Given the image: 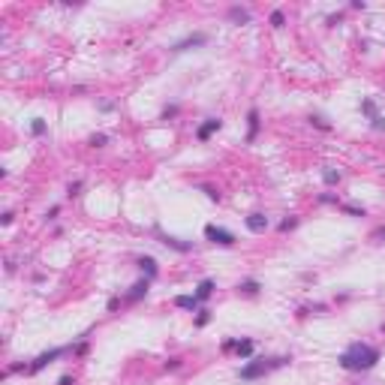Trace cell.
Listing matches in <instances>:
<instances>
[{
  "instance_id": "d6986e66",
  "label": "cell",
  "mask_w": 385,
  "mask_h": 385,
  "mask_svg": "<svg viewBox=\"0 0 385 385\" xmlns=\"http://www.w3.org/2000/svg\"><path fill=\"white\" fill-rule=\"evenodd\" d=\"M208 319H211V313H208V310H202V313H199V319H196V325H208Z\"/></svg>"
},
{
  "instance_id": "277c9868",
  "label": "cell",
  "mask_w": 385,
  "mask_h": 385,
  "mask_svg": "<svg viewBox=\"0 0 385 385\" xmlns=\"http://www.w3.org/2000/svg\"><path fill=\"white\" fill-rule=\"evenodd\" d=\"M223 349H226V352H232V349H235L241 358H247V355H253V340H226V343H223Z\"/></svg>"
},
{
  "instance_id": "4fadbf2b",
  "label": "cell",
  "mask_w": 385,
  "mask_h": 385,
  "mask_svg": "<svg viewBox=\"0 0 385 385\" xmlns=\"http://www.w3.org/2000/svg\"><path fill=\"white\" fill-rule=\"evenodd\" d=\"M229 18H232V21H250V12L241 9V6H232V9H229Z\"/></svg>"
},
{
  "instance_id": "ba28073f",
  "label": "cell",
  "mask_w": 385,
  "mask_h": 385,
  "mask_svg": "<svg viewBox=\"0 0 385 385\" xmlns=\"http://www.w3.org/2000/svg\"><path fill=\"white\" fill-rule=\"evenodd\" d=\"M217 130H220V121H214V118H211V121H205V124L199 127V139L205 142V139H211V136H214Z\"/></svg>"
},
{
  "instance_id": "5bb4252c",
  "label": "cell",
  "mask_w": 385,
  "mask_h": 385,
  "mask_svg": "<svg viewBox=\"0 0 385 385\" xmlns=\"http://www.w3.org/2000/svg\"><path fill=\"white\" fill-rule=\"evenodd\" d=\"M163 244H166V247H175V250H181V253L190 250V244H184V241H178V238H169V235H163Z\"/></svg>"
},
{
  "instance_id": "ac0fdd59",
  "label": "cell",
  "mask_w": 385,
  "mask_h": 385,
  "mask_svg": "<svg viewBox=\"0 0 385 385\" xmlns=\"http://www.w3.org/2000/svg\"><path fill=\"white\" fill-rule=\"evenodd\" d=\"M373 130H385V118H382V114H376V118H373Z\"/></svg>"
},
{
  "instance_id": "30bf717a",
  "label": "cell",
  "mask_w": 385,
  "mask_h": 385,
  "mask_svg": "<svg viewBox=\"0 0 385 385\" xmlns=\"http://www.w3.org/2000/svg\"><path fill=\"white\" fill-rule=\"evenodd\" d=\"M247 121H250V136H247V139L253 142V139H256V133H259V111H256V108H250Z\"/></svg>"
},
{
  "instance_id": "ffe728a7",
  "label": "cell",
  "mask_w": 385,
  "mask_h": 385,
  "mask_svg": "<svg viewBox=\"0 0 385 385\" xmlns=\"http://www.w3.org/2000/svg\"><path fill=\"white\" fill-rule=\"evenodd\" d=\"M33 133L43 136V133H46V124H43V121H33Z\"/></svg>"
},
{
  "instance_id": "7402d4cb",
  "label": "cell",
  "mask_w": 385,
  "mask_h": 385,
  "mask_svg": "<svg viewBox=\"0 0 385 385\" xmlns=\"http://www.w3.org/2000/svg\"><path fill=\"white\" fill-rule=\"evenodd\" d=\"M91 144H96V147H102V144H105V136H94V139H91Z\"/></svg>"
},
{
  "instance_id": "603a6c76",
  "label": "cell",
  "mask_w": 385,
  "mask_h": 385,
  "mask_svg": "<svg viewBox=\"0 0 385 385\" xmlns=\"http://www.w3.org/2000/svg\"><path fill=\"white\" fill-rule=\"evenodd\" d=\"M241 289H244V292H250V295H253V292H256V283H253V280H250V283H244V286H241Z\"/></svg>"
},
{
  "instance_id": "6da1fadb",
  "label": "cell",
  "mask_w": 385,
  "mask_h": 385,
  "mask_svg": "<svg viewBox=\"0 0 385 385\" xmlns=\"http://www.w3.org/2000/svg\"><path fill=\"white\" fill-rule=\"evenodd\" d=\"M376 361H379V349H373V346H367V343H352L349 349L340 355V367L343 370H370Z\"/></svg>"
},
{
  "instance_id": "5b68a950",
  "label": "cell",
  "mask_w": 385,
  "mask_h": 385,
  "mask_svg": "<svg viewBox=\"0 0 385 385\" xmlns=\"http://www.w3.org/2000/svg\"><path fill=\"white\" fill-rule=\"evenodd\" d=\"M63 352H66V349H51V352H43V355H40V358H36V361H33L30 367H27V370H30V373H40V370H43V367H46L48 361H54V358H60Z\"/></svg>"
},
{
  "instance_id": "52a82bcc",
  "label": "cell",
  "mask_w": 385,
  "mask_h": 385,
  "mask_svg": "<svg viewBox=\"0 0 385 385\" xmlns=\"http://www.w3.org/2000/svg\"><path fill=\"white\" fill-rule=\"evenodd\" d=\"M208 40L205 33H196V36H187V40H181L178 46H175V51H187V48H192V46H202Z\"/></svg>"
},
{
  "instance_id": "cb8c5ba5",
  "label": "cell",
  "mask_w": 385,
  "mask_h": 385,
  "mask_svg": "<svg viewBox=\"0 0 385 385\" xmlns=\"http://www.w3.org/2000/svg\"><path fill=\"white\" fill-rule=\"evenodd\" d=\"M373 238H385V229H376V232H373Z\"/></svg>"
},
{
  "instance_id": "8fae6325",
  "label": "cell",
  "mask_w": 385,
  "mask_h": 385,
  "mask_svg": "<svg viewBox=\"0 0 385 385\" xmlns=\"http://www.w3.org/2000/svg\"><path fill=\"white\" fill-rule=\"evenodd\" d=\"M142 295H147V280H142V283H136V286H133V292L127 295V301H139Z\"/></svg>"
},
{
  "instance_id": "3957f363",
  "label": "cell",
  "mask_w": 385,
  "mask_h": 385,
  "mask_svg": "<svg viewBox=\"0 0 385 385\" xmlns=\"http://www.w3.org/2000/svg\"><path fill=\"white\" fill-rule=\"evenodd\" d=\"M205 235H208V241H214L220 247H232L235 244V235L226 232V229H217V226H205Z\"/></svg>"
},
{
  "instance_id": "44dd1931",
  "label": "cell",
  "mask_w": 385,
  "mask_h": 385,
  "mask_svg": "<svg viewBox=\"0 0 385 385\" xmlns=\"http://www.w3.org/2000/svg\"><path fill=\"white\" fill-rule=\"evenodd\" d=\"M280 229H283V232H289V229H295V220H283V223H280Z\"/></svg>"
},
{
  "instance_id": "7a4b0ae2",
  "label": "cell",
  "mask_w": 385,
  "mask_h": 385,
  "mask_svg": "<svg viewBox=\"0 0 385 385\" xmlns=\"http://www.w3.org/2000/svg\"><path fill=\"white\" fill-rule=\"evenodd\" d=\"M286 361H289V358H256V361H250L247 367H241V376H244V379H256V376H265V373L283 367Z\"/></svg>"
},
{
  "instance_id": "e0dca14e",
  "label": "cell",
  "mask_w": 385,
  "mask_h": 385,
  "mask_svg": "<svg viewBox=\"0 0 385 385\" xmlns=\"http://www.w3.org/2000/svg\"><path fill=\"white\" fill-rule=\"evenodd\" d=\"M271 24H274V27H280V24H283V12H280V9H277V12H271Z\"/></svg>"
},
{
  "instance_id": "9c48e42d",
  "label": "cell",
  "mask_w": 385,
  "mask_h": 385,
  "mask_svg": "<svg viewBox=\"0 0 385 385\" xmlns=\"http://www.w3.org/2000/svg\"><path fill=\"white\" fill-rule=\"evenodd\" d=\"M175 304H178V307H187V310H196V307H199V298H196V295H181V298H175Z\"/></svg>"
},
{
  "instance_id": "9a60e30c",
  "label": "cell",
  "mask_w": 385,
  "mask_h": 385,
  "mask_svg": "<svg viewBox=\"0 0 385 385\" xmlns=\"http://www.w3.org/2000/svg\"><path fill=\"white\" fill-rule=\"evenodd\" d=\"M139 265H142V271H147V277H157V262L153 259H139Z\"/></svg>"
},
{
  "instance_id": "7c38bea8",
  "label": "cell",
  "mask_w": 385,
  "mask_h": 385,
  "mask_svg": "<svg viewBox=\"0 0 385 385\" xmlns=\"http://www.w3.org/2000/svg\"><path fill=\"white\" fill-rule=\"evenodd\" d=\"M211 292H214V280H202V283H199V289H196V298H199V301H205Z\"/></svg>"
},
{
  "instance_id": "2e32d148",
  "label": "cell",
  "mask_w": 385,
  "mask_h": 385,
  "mask_svg": "<svg viewBox=\"0 0 385 385\" xmlns=\"http://www.w3.org/2000/svg\"><path fill=\"white\" fill-rule=\"evenodd\" d=\"M322 178H325V184H337V181H340V172H334V169H325V172H322Z\"/></svg>"
},
{
  "instance_id": "8992f818",
  "label": "cell",
  "mask_w": 385,
  "mask_h": 385,
  "mask_svg": "<svg viewBox=\"0 0 385 385\" xmlns=\"http://www.w3.org/2000/svg\"><path fill=\"white\" fill-rule=\"evenodd\" d=\"M247 229H250V232H265V229H268V217L265 214H250L247 217Z\"/></svg>"
}]
</instances>
